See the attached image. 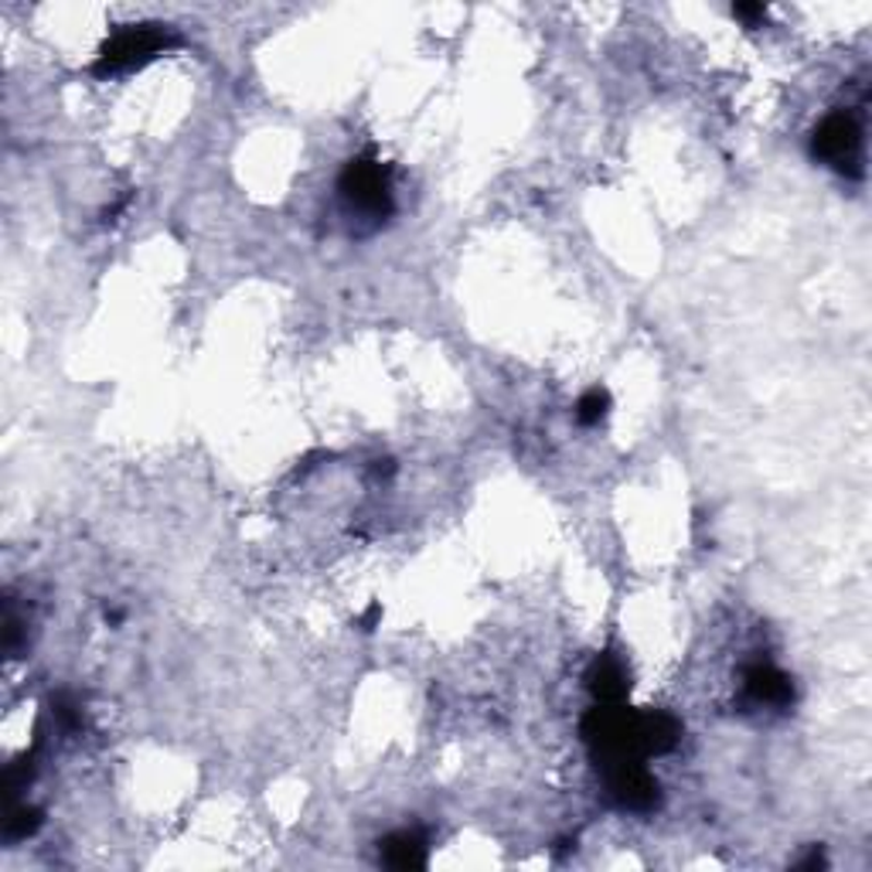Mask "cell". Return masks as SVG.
<instances>
[{"label":"cell","instance_id":"cell-8","mask_svg":"<svg viewBox=\"0 0 872 872\" xmlns=\"http://www.w3.org/2000/svg\"><path fill=\"white\" fill-rule=\"evenodd\" d=\"M607 413H610V392L607 389H589L586 396L576 403V419L583 427H597Z\"/></svg>","mask_w":872,"mask_h":872},{"label":"cell","instance_id":"cell-12","mask_svg":"<svg viewBox=\"0 0 872 872\" xmlns=\"http://www.w3.org/2000/svg\"><path fill=\"white\" fill-rule=\"evenodd\" d=\"M822 865H825V856H822V849H814L808 859H801V862H798V869H822Z\"/></svg>","mask_w":872,"mask_h":872},{"label":"cell","instance_id":"cell-4","mask_svg":"<svg viewBox=\"0 0 872 872\" xmlns=\"http://www.w3.org/2000/svg\"><path fill=\"white\" fill-rule=\"evenodd\" d=\"M607 777V795L617 808L624 811H655L658 808V780L644 771L641 761H621V764H607L604 767Z\"/></svg>","mask_w":872,"mask_h":872},{"label":"cell","instance_id":"cell-1","mask_svg":"<svg viewBox=\"0 0 872 872\" xmlns=\"http://www.w3.org/2000/svg\"><path fill=\"white\" fill-rule=\"evenodd\" d=\"M175 45H178V35L171 32V27H164V24H140L136 27L133 24V27L117 32L103 45L93 72L96 75H117V72H127V69H136V65L157 59V55H164Z\"/></svg>","mask_w":872,"mask_h":872},{"label":"cell","instance_id":"cell-7","mask_svg":"<svg viewBox=\"0 0 872 872\" xmlns=\"http://www.w3.org/2000/svg\"><path fill=\"white\" fill-rule=\"evenodd\" d=\"M382 862L392 869H423L427 865V841L416 832H396L379 841Z\"/></svg>","mask_w":872,"mask_h":872},{"label":"cell","instance_id":"cell-2","mask_svg":"<svg viewBox=\"0 0 872 872\" xmlns=\"http://www.w3.org/2000/svg\"><path fill=\"white\" fill-rule=\"evenodd\" d=\"M342 199L345 205L369 218V222H385L392 215V184H389V167L375 157H355L345 164L342 171Z\"/></svg>","mask_w":872,"mask_h":872},{"label":"cell","instance_id":"cell-5","mask_svg":"<svg viewBox=\"0 0 872 872\" xmlns=\"http://www.w3.org/2000/svg\"><path fill=\"white\" fill-rule=\"evenodd\" d=\"M743 689L753 706H771V709H787L795 702V685L791 679L774 668L771 661H756L743 674Z\"/></svg>","mask_w":872,"mask_h":872},{"label":"cell","instance_id":"cell-9","mask_svg":"<svg viewBox=\"0 0 872 872\" xmlns=\"http://www.w3.org/2000/svg\"><path fill=\"white\" fill-rule=\"evenodd\" d=\"M41 825V811L38 808H17L11 819H8V838L11 841H21L27 835H35Z\"/></svg>","mask_w":872,"mask_h":872},{"label":"cell","instance_id":"cell-6","mask_svg":"<svg viewBox=\"0 0 872 872\" xmlns=\"http://www.w3.org/2000/svg\"><path fill=\"white\" fill-rule=\"evenodd\" d=\"M586 682H589V692H594L597 702H604V706H617V702H624L628 692H631L628 668L617 661L613 655H600L594 661V668H589Z\"/></svg>","mask_w":872,"mask_h":872},{"label":"cell","instance_id":"cell-13","mask_svg":"<svg viewBox=\"0 0 872 872\" xmlns=\"http://www.w3.org/2000/svg\"><path fill=\"white\" fill-rule=\"evenodd\" d=\"M392 470H396V467H392V461H379V464H375V474H385V477H389Z\"/></svg>","mask_w":872,"mask_h":872},{"label":"cell","instance_id":"cell-10","mask_svg":"<svg viewBox=\"0 0 872 872\" xmlns=\"http://www.w3.org/2000/svg\"><path fill=\"white\" fill-rule=\"evenodd\" d=\"M733 17H740V21H746L753 27V24H761L767 17V8L764 4H737L733 8Z\"/></svg>","mask_w":872,"mask_h":872},{"label":"cell","instance_id":"cell-3","mask_svg":"<svg viewBox=\"0 0 872 872\" xmlns=\"http://www.w3.org/2000/svg\"><path fill=\"white\" fill-rule=\"evenodd\" d=\"M814 157H822L838 175L862 178V130L852 112H832L811 136Z\"/></svg>","mask_w":872,"mask_h":872},{"label":"cell","instance_id":"cell-11","mask_svg":"<svg viewBox=\"0 0 872 872\" xmlns=\"http://www.w3.org/2000/svg\"><path fill=\"white\" fill-rule=\"evenodd\" d=\"M379 617H382V607H379V604H372V607H369V613L361 617V631H375Z\"/></svg>","mask_w":872,"mask_h":872}]
</instances>
